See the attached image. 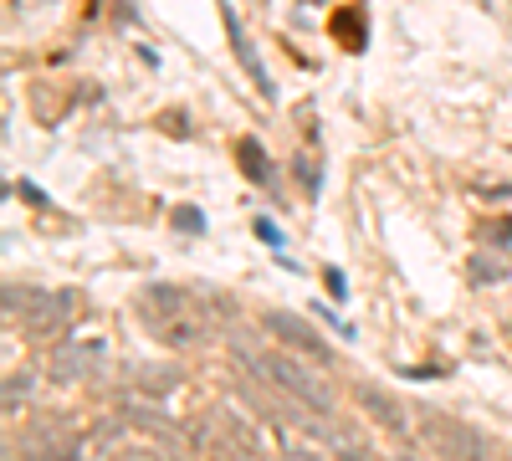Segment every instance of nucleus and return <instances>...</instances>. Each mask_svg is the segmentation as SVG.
Wrapping results in <instances>:
<instances>
[{"instance_id": "nucleus-1", "label": "nucleus", "mask_w": 512, "mask_h": 461, "mask_svg": "<svg viewBox=\"0 0 512 461\" xmlns=\"http://www.w3.org/2000/svg\"><path fill=\"white\" fill-rule=\"evenodd\" d=\"M256 374L272 385V390H282L287 400H297V405H308V410H318V415H328V390L308 374V364H297L292 354H262L256 359Z\"/></svg>"}, {"instance_id": "nucleus-2", "label": "nucleus", "mask_w": 512, "mask_h": 461, "mask_svg": "<svg viewBox=\"0 0 512 461\" xmlns=\"http://www.w3.org/2000/svg\"><path fill=\"white\" fill-rule=\"evenodd\" d=\"M262 323H267V333H272V339L292 344L297 354H308V359H318V364H328V359H333V354H328V344L318 339V333H313L303 318H292V313H267Z\"/></svg>"}, {"instance_id": "nucleus-3", "label": "nucleus", "mask_w": 512, "mask_h": 461, "mask_svg": "<svg viewBox=\"0 0 512 461\" xmlns=\"http://www.w3.org/2000/svg\"><path fill=\"white\" fill-rule=\"evenodd\" d=\"M425 426L441 431L436 441H441L456 461H487V441H482V431L461 426V421H446V415H425Z\"/></svg>"}, {"instance_id": "nucleus-4", "label": "nucleus", "mask_w": 512, "mask_h": 461, "mask_svg": "<svg viewBox=\"0 0 512 461\" xmlns=\"http://www.w3.org/2000/svg\"><path fill=\"white\" fill-rule=\"evenodd\" d=\"M359 405H364L390 436H405V431H410V415H405V405H400L395 395H384V390H374V385H359Z\"/></svg>"}, {"instance_id": "nucleus-5", "label": "nucleus", "mask_w": 512, "mask_h": 461, "mask_svg": "<svg viewBox=\"0 0 512 461\" xmlns=\"http://www.w3.org/2000/svg\"><path fill=\"white\" fill-rule=\"evenodd\" d=\"M98 354H103L98 344H88V349H57V354H52V380L72 385V380H82V374H93Z\"/></svg>"}, {"instance_id": "nucleus-6", "label": "nucleus", "mask_w": 512, "mask_h": 461, "mask_svg": "<svg viewBox=\"0 0 512 461\" xmlns=\"http://www.w3.org/2000/svg\"><path fill=\"white\" fill-rule=\"evenodd\" d=\"M144 308H149V318L185 313V292H180V287H164V282H149V287H144Z\"/></svg>"}, {"instance_id": "nucleus-7", "label": "nucleus", "mask_w": 512, "mask_h": 461, "mask_svg": "<svg viewBox=\"0 0 512 461\" xmlns=\"http://www.w3.org/2000/svg\"><path fill=\"white\" fill-rule=\"evenodd\" d=\"M26 390H31V380H26V374H21V380H11V385H6V405L16 410V400H26Z\"/></svg>"}, {"instance_id": "nucleus-8", "label": "nucleus", "mask_w": 512, "mask_h": 461, "mask_svg": "<svg viewBox=\"0 0 512 461\" xmlns=\"http://www.w3.org/2000/svg\"><path fill=\"white\" fill-rule=\"evenodd\" d=\"M472 272H477L482 282H497V277H502V272H497V262H487V257H482V262H472Z\"/></svg>"}, {"instance_id": "nucleus-9", "label": "nucleus", "mask_w": 512, "mask_h": 461, "mask_svg": "<svg viewBox=\"0 0 512 461\" xmlns=\"http://www.w3.org/2000/svg\"><path fill=\"white\" fill-rule=\"evenodd\" d=\"M180 226H190V231H200L205 221H200V211H180Z\"/></svg>"}, {"instance_id": "nucleus-10", "label": "nucleus", "mask_w": 512, "mask_h": 461, "mask_svg": "<svg viewBox=\"0 0 512 461\" xmlns=\"http://www.w3.org/2000/svg\"><path fill=\"white\" fill-rule=\"evenodd\" d=\"M400 461H420V456H400Z\"/></svg>"}]
</instances>
